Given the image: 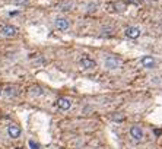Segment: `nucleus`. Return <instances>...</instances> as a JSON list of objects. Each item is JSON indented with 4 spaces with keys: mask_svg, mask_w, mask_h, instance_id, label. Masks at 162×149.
I'll return each mask as SVG.
<instances>
[{
    "mask_svg": "<svg viewBox=\"0 0 162 149\" xmlns=\"http://www.w3.org/2000/svg\"><path fill=\"white\" fill-rule=\"evenodd\" d=\"M104 66L108 70H117V69H120L123 66V62L117 56H107L105 60H104Z\"/></svg>",
    "mask_w": 162,
    "mask_h": 149,
    "instance_id": "1",
    "label": "nucleus"
},
{
    "mask_svg": "<svg viewBox=\"0 0 162 149\" xmlns=\"http://www.w3.org/2000/svg\"><path fill=\"white\" fill-rule=\"evenodd\" d=\"M79 64H80V67H82V69H86V70H92V69H95V67H96V62H95L94 59L88 57V56L80 57Z\"/></svg>",
    "mask_w": 162,
    "mask_h": 149,
    "instance_id": "2",
    "label": "nucleus"
},
{
    "mask_svg": "<svg viewBox=\"0 0 162 149\" xmlns=\"http://www.w3.org/2000/svg\"><path fill=\"white\" fill-rule=\"evenodd\" d=\"M0 34L6 38H12V37H16L18 34V28L13 27V25H3L2 29H0Z\"/></svg>",
    "mask_w": 162,
    "mask_h": 149,
    "instance_id": "3",
    "label": "nucleus"
},
{
    "mask_svg": "<svg viewBox=\"0 0 162 149\" xmlns=\"http://www.w3.org/2000/svg\"><path fill=\"white\" fill-rule=\"evenodd\" d=\"M124 34H126L127 38L136 40V38H139V37L142 35V31H140V28H137V27H128V28L124 31Z\"/></svg>",
    "mask_w": 162,
    "mask_h": 149,
    "instance_id": "4",
    "label": "nucleus"
},
{
    "mask_svg": "<svg viewBox=\"0 0 162 149\" xmlns=\"http://www.w3.org/2000/svg\"><path fill=\"white\" fill-rule=\"evenodd\" d=\"M140 63H142V66H143L145 69H155V67H156V60H155L152 56H145V57H142Z\"/></svg>",
    "mask_w": 162,
    "mask_h": 149,
    "instance_id": "5",
    "label": "nucleus"
},
{
    "mask_svg": "<svg viewBox=\"0 0 162 149\" xmlns=\"http://www.w3.org/2000/svg\"><path fill=\"white\" fill-rule=\"evenodd\" d=\"M21 127L19 126H16V124H9L8 126V134H9V137H12V139H18L19 136H21Z\"/></svg>",
    "mask_w": 162,
    "mask_h": 149,
    "instance_id": "6",
    "label": "nucleus"
},
{
    "mask_svg": "<svg viewBox=\"0 0 162 149\" xmlns=\"http://www.w3.org/2000/svg\"><path fill=\"white\" fill-rule=\"evenodd\" d=\"M56 28L59 29V31H66V29H69V27H70V22L66 19V18H56Z\"/></svg>",
    "mask_w": 162,
    "mask_h": 149,
    "instance_id": "7",
    "label": "nucleus"
},
{
    "mask_svg": "<svg viewBox=\"0 0 162 149\" xmlns=\"http://www.w3.org/2000/svg\"><path fill=\"white\" fill-rule=\"evenodd\" d=\"M130 136L134 139V140H142L143 139V130L139 127V126H131L130 127Z\"/></svg>",
    "mask_w": 162,
    "mask_h": 149,
    "instance_id": "8",
    "label": "nucleus"
},
{
    "mask_svg": "<svg viewBox=\"0 0 162 149\" xmlns=\"http://www.w3.org/2000/svg\"><path fill=\"white\" fill-rule=\"evenodd\" d=\"M57 107H59L60 110H63V111H67V110L72 107V101H70L69 98L61 97V98L57 99Z\"/></svg>",
    "mask_w": 162,
    "mask_h": 149,
    "instance_id": "9",
    "label": "nucleus"
},
{
    "mask_svg": "<svg viewBox=\"0 0 162 149\" xmlns=\"http://www.w3.org/2000/svg\"><path fill=\"white\" fill-rule=\"evenodd\" d=\"M5 94H6L8 98H12V97L16 95V88H15V86H8V88L5 89Z\"/></svg>",
    "mask_w": 162,
    "mask_h": 149,
    "instance_id": "10",
    "label": "nucleus"
},
{
    "mask_svg": "<svg viewBox=\"0 0 162 149\" xmlns=\"http://www.w3.org/2000/svg\"><path fill=\"white\" fill-rule=\"evenodd\" d=\"M31 94L35 95V97H40V95L44 94V91H43V88H40V86H32V88H31Z\"/></svg>",
    "mask_w": 162,
    "mask_h": 149,
    "instance_id": "11",
    "label": "nucleus"
},
{
    "mask_svg": "<svg viewBox=\"0 0 162 149\" xmlns=\"http://www.w3.org/2000/svg\"><path fill=\"white\" fill-rule=\"evenodd\" d=\"M29 146H31V149H40V145L35 143L34 140H29Z\"/></svg>",
    "mask_w": 162,
    "mask_h": 149,
    "instance_id": "12",
    "label": "nucleus"
},
{
    "mask_svg": "<svg viewBox=\"0 0 162 149\" xmlns=\"http://www.w3.org/2000/svg\"><path fill=\"white\" fill-rule=\"evenodd\" d=\"M96 6H98L96 3H91V5L88 6V10H95V8H96Z\"/></svg>",
    "mask_w": 162,
    "mask_h": 149,
    "instance_id": "13",
    "label": "nucleus"
},
{
    "mask_svg": "<svg viewBox=\"0 0 162 149\" xmlns=\"http://www.w3.org/2000/svg\"><path fill=\"white\" fill-rule=\"evenodd\" d=\"M27 2H28V0H15L16 5H22V3H27Z\"/></svg>",
    "mask_w": 162,
    "mask_h": 149,
    "instance_id": "14",
    "label": "nucleus"
},
{
    "mask_svg": "<svg viewBox=\"0 0 162 149\" xmlns=\"http://www.w3.org/2000/svg\"><path fill=\"white\" fill-rule=\"evenodd\" d=\"M0 94H2V89H0Z\"/></svg>",
    "mask_w": 162,
    "mask_h": 149,
    "instance_id": "15",
    "label": "nucleus"
}]
</instances>
